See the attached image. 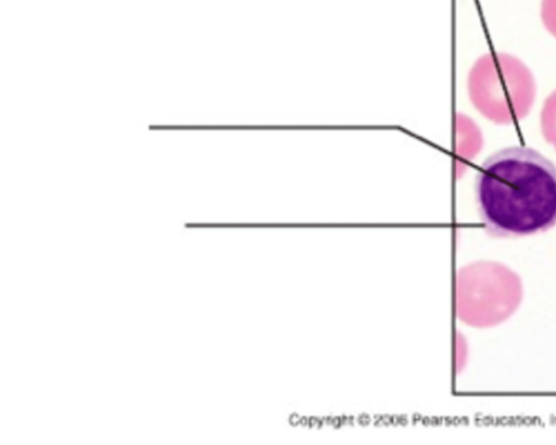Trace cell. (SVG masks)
<instances>
[{
    "label": "cell",
    "mask_w": 556,
    "mask_h": 445,
    "mask_svg": "<svg viewBox=\"0 0 556 445\" xmlns=\"http://www.w3.org/2000/svg\"><path fill=\"white\" fill-rule=\"evenodd\" d=\"M478 212L493 237H523L556 224V166L527 147L491 154L476 175Z\"/></svg>",
    "instance_id": "1"
},
{
    "label": "cell",
    "mask_w": 556,
    "mask_h": 445,
    "mask_svg": "<svg viewBox=\"0 0 556 445\" xmlns=\"http://www.w3.org/2000/svg\"><path fill=\"white\" fill-rule=\"evenodd\" d=\"M469 99L486 119L498 125L515 124L532 109L536 86L528 66L507 53H486L468 75Z\"/></svg>",
    "instance_id": "2"
},
{
    "label": "cell",
    "mask_w": 556,
    "mask_h": 445,
    "mask_svg": "<svg viewBox=\"0 0 556 445\" xmlns=\"http://www.w3.org/2000/svg\"><path fill=\"white\" fill-rule=\"evenodd\" d=\"M457 281V312L464 322L489 328L506 320L520 304L522 285L503 264L476 262L463 268Z\"/></svg>",
    "instance_id": "3"
},
{
    "label": "cell",
    "mask_w": 556,
    "mask_h": 445,
    "mask_svg": "<svg viewBox=\"0 0 556 445\" xmlns=\"http://www.w3.org/2000/svg\"><path fill=\"white\" fill-rule=\"evenodd\" d=\"M540 126L543 138L556 151V89L543 103Z\"/></svg>",
    "instance_id": "4"
},
{
    "label": "cell",
    "mask_w": 556,
    "mask_h": 445,
    "mask_svg": "<svg viewBox=\"0 0 556 445\" xmlns=\"http://www.w3.org/2000/svg\"><path fill=\"white\" fill-rule=\"evenodd\" d=\"M540 11L544 27L556 38V0H541Z\"/></svg>",
    "instance_id": "5"
}]
</instances>
